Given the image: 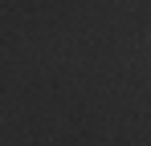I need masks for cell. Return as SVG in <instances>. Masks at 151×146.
<instances>
[{"label":"cell","instance_id":"obj_1","mask_svg":"<svg viewBox=\"0 0 151 146\" xmlns=\"http://www.w3.org/2000/svg\"><path fill=\"white\" fill-rule=\"evenodd\" d=\"M147 45H151V28H147Z\"/></svg>","mask_w":151,"mask_h":146}]
</instances>
